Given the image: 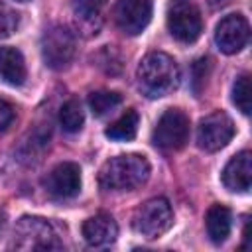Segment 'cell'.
<instances>
[{
	"instance_id": "6da1fadb",
	"label": "cell",
	"mask_w": 252,
	"mask_h": 252,
	"mask_svg": "<svg viewBox=\"0 0 252 252\" xmlns=\"http://www.w3.org/2000/svg\"><path fill=\"white\" fill-rule=\"evenodd\" d=\"M150 161L140 154H122L102 163L98 185L104 191H132L150 177Z\"/></svg>"
},
{
	"instance_id": "7a4b0ae2",
	"label": "cell",
	"mask_w": 252,
	"mask_h": 252,
	"mask_svg": "<svg viewBox=\"0 0 252 252\" xmlns=\"http://www.w3.org/2000/svg\"><path fill=\"white\" fill-rule=\"evenodd\" d=\"M140 91L150 98H159L175 91L179 85V67L173 57L161 51L148 53L136 71Z\"/></svg>"
},
{
	"instance_id": "3957f363",
	"label": "cell",
	"mask_w": 252,
	"mask_h": 252,
	"mask_svg": "<svg viewBox=\"0 0 252 252\" xmlns=\"http://www.w3.org/2000/svg\"><path fill=\"white\" fill-rule=\"evenodd\" d=\"M12 246L18 250H55L61 248V242L47 219L22 217L16 222Z\"/></svg>"
},
{
	"instance_id": "277c9868",
	"label": "cell",
	"mask_w": 252,
	"mask_h": 252,
	"mask_svg": "<svg viewBox=\"0 0 252 252\" xmlns=\"http://www.w3.org/2000/svg\"><path fill=\"white\" fill-rule=\"evenodd\" d=\"M171 222H173V211L169 201L163 197H154L142 203L132 217L134 230L146 238H159L171 226Z\"/></svg>"
},
{
	"instance_id": "5b68a950",
	"label": "cell",
	"mask_w": 252,
	"mask_h": 252,
	"mask_svg": "<svg viewBox=\"0 0 252 252\" xmlns=\"http://www.w3.org/2000/svg\"><path fill=\"white\" fill-rule=\"evenodd\" d=\"M75 35L65 26H51L41 35V57L49 69H65L75 57Z\"/></svg>"
},
{
	"instance_id": "8992f818",
	"label": "cell",
	"mask_w": 252,
	"mask_h": 252,
	"mask_svg": "<svg viewBox=\"0 0 252 252\" xmlns=\"http://www.w3.org/2000/svg\"><path fill=\"white\" fill-rule=\"evenodd\" d=\"M189 140V118L179 108H167L152 132V142L161 150H179Z\"/></svg>"
},
{
	"instance_id": "52a82bcc",
	"label": "cell",
	"mask_w": 252,
	"mask_h": 252,
	"mask_svg": "<svg viewBox=\"0 0 252 252\" xmlns=\"http://www.w3.org/2000/svg\"><path fill=\"white\" fill-rule=\"evenodd\" d=\"M167 30L181 43H193L203 32L201 12L187 0H177L167 10Z\"/></svg>"
},
{
	"instance_id": "ba28073f",
	"label": "cell",
	"mask_w": 252,
	"mask_h": 252,
	"mask_svg": "<svg viewBox=\"0 0 252 252\" xmlns=\"http://www.w3.org/2000/svg\"><path fill=\"white\" fill-rule=\"evenodd\" d=\"M234 136V122L232 118L222 112H211L201 118L197 126V144L205 152H219L222 150Z\"/></svg>"
},
{
	"instance_id": "9c48e42d",
	"label": "cell",
	"mask_w": 252,
	"mask_h": 252,
	"mask_svg": "<svg viewBox=\"0 0 252 252\" xmlns=\"http://www.w3.org/2000/svg\"><path fill=\"white\" fill-rule=\"evenodd\" d=\"M250 35V24L242 14H230L224 16L215 30V41L219 45V49L226 55L238 53Z\"/></svg>"
},
{
	"instance_id": "30bf717a",
	"label": "cell",
	"mask_w": 252,
	"mask_h": 252,
	"mask_svg": "<svg viewBox=\"0 0 252 252\" xmlns=\"http://www.w3.org/2000/svg\"><path fill=\"white\" fill-rule=\"evenodd\" d=\"M114 20L126 35H138L152 20V0H118Z\"/></svg>"
},
{
	"instance_id": "8fae6325",
	"label": "cell",
	"mask_w": 252,
	"mask_h": 252,
	"mask_svg": "<svg viewBox=\"0 0 252 252\" xmlns=\"http://www.w3.org/2000/svg\"><path fill=\"white\" fill-rule=\"evenodd\" d=\"M45 191L57 199H71L81 191V167L75 161L57 163L43 181Z\"/></svg>"
},
{
	"instance_id": "7c38bea8",
	"label": "cell",
	"mask_w": 252,
	"mask_h": 252,
	"mask_svg": "<svg viewBox=\"0 0 252 252\" xmlns=\"http://www.w3.org/2000/svg\"><path fill=\"white\" fill-rule=\"evenodd\" d=\"M222 185L232 193H248L252 183V154L248 150L238 152L228 159L222 169Z\"/></svg>"
},
{
	"instance_id": "4fadbf2b",
	"label": "cell",
	"mask_w": 252,
	"mask_h": 252,
	"mask_svg": "<svg viewBox=\"0 0 252 252\" xmlns=\"http://www.w3.org/2000/svg\"><path fill=\"white\" fill-rule=\"evenodd\" d=\"M83 238L87 244L91 246H106L112 244L118 236V224L116 220L106 215V213H98L91 219H87L83 222Z\"/></svg>"
},
{
	"instance_id": "5bb4252c",
	"label": "cell",
	"mask_w": 252,
	"mask_h": 252,
	"mask_svg": "<svg viewBox=\"0 0 252 252\" xmlns=\"http://www.w3.org/2000/svg\"><path fill=\"white\" fill-rule=\"evenodd\" d=\"M26 61L20 49L12 47V45H2L0 47V77L8 83V85H22L26 81Z\"/></svg>"
},
{
	"instance_id": "9a60e30c",
	"label": "cell",
	"mask_w": 252,
	"mask_h": 252,
	"mask_svg": "<svg viewBox=\"0 0 252 252\" xmlns=\"http://www.w3.org/2000/svg\"><path fill=\"white\" fill-rule=\"evenodd\" d=\"M207 234L211 238V242L220 244L228 238L230 234V226H232V215L224 205H213L207 211Z\"/></svg>"
},
{
	"instance_id": "2e32d148",
	"label": "cell",
	"mask_w": 252,
	"mask_h": 252,
	"mask_svg": "<svg viewBox=\"0 0 252 252\" xmlns=\"http://www.w3.org/2000/svg\"><path fill=\"white\" fill-rule=\"evenodd\" d=\"M138 124H140V116L134 108H128L118 120H114L106 130V138L110 140H116V142H128L136 136L138 132Z\"/></svg>"
},
{
	"instance_id": "e0dca14e",
	"label": "cell",
	"mask_w": 252,
	"mask_h": 252,
	"mask_svg": "<svg viewBox=\"0 0 252 252\" xmlns=\"http://www.w3.org/2000/svg\"><path fill=\"white\" fill-rule=\"evenodd\" d=\"M83 122H85V112H83V106L77 98H69L67 102H63L61 110H59V124L65 132L69 134H75L83 128Z\"/></svg>"
},
{
	"instance_id": "ac0fdd59",
	"label": "cell",
	"mask_w": 252,
	"mask_h": 252,
	"mask_svg": "<svg viewBox=\"0 0 252 252\" xmlns=\"http://www.w3.org/2000/svg\"><path fill=\"white\" fill-rule=\"evenodd\" d=\"M122 102V94L116 91H96L89 94V106L94 116H104L112 112Z\"/></svg>"
},
{
	"instance_id": "d6986e66",
	"label": "cell",
	"mask_w": 252,
	"mask_h": 252,
	"mask_svg": "<svg viewBox=\"0 0 252 252\" xmlns=\"http://www.w3.org/2000/svg\"><path fill=\"white\" fill-rule=\"evenodd\" d=\"M232 102L242 114H250V75L242 73L232 85Z\"/></svg>"
},
{
	"instance_id": "ffe728a7",
	"label": "cell",
	"mask_w": 252,
	"mask_h": 252,
	"mask_svg": "<svg viewBox=\"0 0 252 252\" xmlns=\"http://www.w3.org/2000/svg\"><path fill=\"white\" fill-rule=\"evenodd\" d=\"M18 26H20V14L12 6L0 2V39L10 37L18 30Z\"/></svg>"
},
{
	"instance_id": "44dd1931",
	"label": "cell",
	"mask_w": 252,
	"mask_h": 252,
	"mask_svg": "<svg viewBox=\"0 0 252 252\" xmlns=\"http://www.w3.org/2000/svg\"><path fill=\"white\" fill-rule=\"evenodd\" d=\"M108 0H75V16L81 22H94L98 20V12L106 6Z\"/></svg>"
},
{
	"instance_id": "7402d4cb",
	"label": "cell",
	"mask_w": 252,
	"mask_h": 252,
	"mask_svg": "<svg viewBox=\"0 0 252 252\" xmlns=\"http://www.w3.org/2000/svg\"><path fill=\"white\" fill-rule=\"evenodd\" d=\"M209 69H211V61L207 57H201V59H197L193 63V67H191V79H193L191 85H193V93L195 94H201L203 85H205L207 75H209Z\"/></svg>"
},
{
	"instance_id": "603a6c76",
	"label": "cell",
	"mask_w": 252,
	"mask_h": 252,
	"mask_svg": "<svg viewBox=\"0 0 252 252\" xmlns=\"http://www.w3.org/2000/svg\"><path fill=\"white\" fill-rule=\"evenodd\" d=\"M14 116H16L14 106H12L10 102H6V100H2V98H0V134H2L10 124H12Z\"/></svg>"
},
{
	"instance_id": "cb8c5ba5",
	"label": "cell",
	"mask_w": 252,
	"mask_h": 252,
	"mask_svg": "<svg viewBox=\"0 0 252 252\" xmlns=\"http://www.w3.org/2000/svg\"><path fill=\"white\" fill-rule=\"evenodd\" d=\"M232 0H209V4H211V8H215V10H219V8H224V6H228Z\"/></svg>"
},
{
	"instance_id": "d4e9b609",
	"label": "cell",
	"mask_w": 252,
	"mask_h": 252,
	"mask_svg": "<svg viewBox=\"0 0 252 252\" xmlns=\"http://www.w3.org/2000/svg\"><path fill=\"white\" fill-rule=\"evenodd\" d=\"M4 224H6V213L0 209V232H2V228H4Z\"/></svg>"
},
{
	"instance_id": "484cf974",
	"label": "cell",
	"mask_w": 252,
	"mask_h": 252,
	"mask_svg": "<svg viewBox=\"0 0 252 252\" xmlns=\"http://www.w3.org/2000/svg\"><path fill=\"white\" fill-rule=\"evenodd\" d=\"M20 2H28V0H20Z\"/></svg>"
}]
</instances>
